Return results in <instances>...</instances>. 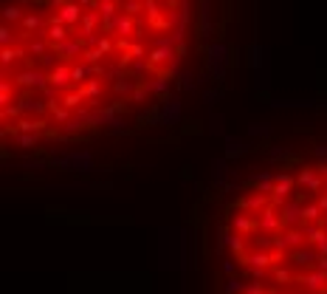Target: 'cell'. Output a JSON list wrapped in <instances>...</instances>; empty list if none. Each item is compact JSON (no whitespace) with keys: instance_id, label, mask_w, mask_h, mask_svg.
Listing matches in <instances>:
<instances>
[{"instance_id":"10","label":"cell","mask_w":327,"mask_h":294,"mask_svg":"<svg viewBox=\"0 0 327 294\" xmlns=\"http://www.w3.org/2000/svg\"><path fill=\"white\" fill-rule=\"evenodd\" d=\"M91 79V68H85V65H76V68H71V82L76 88H82Z\"/></svg>"},{"instance_id":"7","label":"cell","mask_w":327,"mask_h":294,"mask_svg":"<svg viewBox=\"0 0 327 294\" xmlns=\"http://www.w3.org/2000/svg\"><path fill=\"white\" fill-rule=\"evenodd\" d=\"M48 82H51V85H57L59 91H62V88H68V85H71V68H68V65L54 68V71L48 74Z\"/></svg>"},{"instance_id":"18","label":"cell","mask_w":327,"mask_h":294,"mask_svg":"<svg viewBox=\"0 0 327 294\" xmlns=\"http://www.w3.org/2000/svg\"><path fill=\"white\" fill-rule=\"evenodd\" d=\"M226 161L228 158H217V161H214V181H217V184H223V179H226Z\"/></svg>"},{"instance_id":"11","label":"cell","mask_w":327,"mask_h":294,"mask_svg":"<svg viewBox=\"0 0 327 294\" xmlns=\"http://www.w3.org/2000/svg\"><path fill=\"white\" fill-rule=\"evenodd\" d=\"M82 93H85V99H96V96H102V82H99V79H88L85 85H82Z\"/></svg>"},{"instance_id":"23","label":"cell","mask_w":327,"mask_h":294,"mask_svg":"<svg viewBox=\"0 0 327 294\" xmlns=\"http://www.w3.org/2000/svg\"><path fill=\"white\" fill-rule=\"evenodd\" d=\"M181 88H184V91H189V88H192V77H189V74H184V77H181Z\"/></svg>"},{"instance_id":"8","label":"cell","mask_w":327,"mask_h":294,"mask_svg":"<svg viewBox=\"0 0 327 294\" xmlns=\"http://www.w3.org/2000/svg\"><path fill=\"white\" fill-rule=\"evenodd\" d=\"M254 190L257 193H265L271 195V190H274V184H277V172H260V175H254Z\"/></svg>"},{"instance_id":"9","label":"cell","mask_w":327,"mask_h":294,"mask_svg":"<svg viewBox=\"0 0 327 294\" xmlns=\"http://www.w3.org/2000/svg\"><path fill=\"white\" fill-rule=\"evenodd\" d=\"M79 17H82V9H79V3H65V6L59 9V20L68 23V26L79 23Z\"/></svg>"},{"instance_id":"24","label":"cell","mask_w":327,"mask_h":294,"mask_svg":"<svg viewBox=\"0 0 327 294\" xmlns=\"http://www.w3.org/2000/svg\"><path fill=\"white\" fill-rule=\"evenodd\" d=\"M206 102H209V105H214V102H217V93H214V91H206Z\"/></svg>"},{"instance_id":"6","label":"cell","mask_w":327,"mask_h":294,"mask_svg":"<svg viewBox=\"0 0 327 294\" xmlns=\"http://www.w3.org/2000/svg\"><path fill=\"white\" fill-rule=\"evenodd\" d=\"M181 119V99L178 96H167V99L161 102V125H178Z\"/></svg>"},{"instance_id":"25","label":"cell","mask_w":327,"mask_h":294,"mask_svg":"<svg viewBox=\"0 0 327 294\" xmlns=\"http://www.w3.org/2000/svg\"><path fill=\"white\" fill-rule=\"evenodd\" d=\"M324 193H327V187H324Z\"/></svg>"},{"instance_id":"4","label":"cell","mask_w":327,"mask_h":294,"mask_svg":"<svg viewBox=\"0 0 327 294\" xmlns=\"http://www.w3.org/2000/svg\"><path fill=\"white\" fill-rule=\"evenodd\" d=\"M268 204H271V195H265V193H251V195H242V198H237L234 209L257 215V212H263V209L268 207Z\"/></svg>"},{"instance_id":"13","label":"cell","mask_w":327,"mask_h":294,"mask_svg":"<svg viewBox=\"0 0 327 294\" xmlns=\"http://www.w3.org/2000/svg\"><path fill=\"white\" fill-rule=\"evenodd\" d=\"M20 54H23V48H17V45H6V48H3V68H9Z\"/></svg>"},{"instance_id":"21","label":"cell","mask_w":327,"mask_h":294,"mask_svg":"<svg viewBox=\"0 0 327 294\" xmlns=\"http://www.w3.org/2000/svg\"><path fill=\"white\" fill-rule=\"evenodd\" d=\"M99 60H102V51L99 48H91L85 54V63H99Z\"/></svg>"},{"instance_id":"14","label":"cell","mask_w":327,"mask_h":294,"mask_svg":"<svg viewBox=\"0 0 327 294\" xmlns=\"http://www.w3.org/2000/svg\"><path fill=\"white\" fill-rule=\"evenodd\" d=\"M242 153H246V147H242L240 139H228V150H226V158H240Z\"/></svg>"},{"instance_id":"17","label":"cell","mask_w":327,"mask_h":294,"mask_svg":"<svg viewBox=\"0 0 327 294\" xmlns=\"http://www.w3.org/2000/svg\"><path fill=\"white\" fill-rule=\"evenodd\" d=\"M116 31L119 34H133V20L124 15H119V20H116Z\"/></svg>"},{"instance_id":"22","label":"cell","mask_w":327,"mask_h":294,"mask_svg":"<svg viewBox=\"0 0 327 294\" xmlns=\"http://www.w3.org/2000/svg\"><path fill=\"white\" fill-rule=\"evenodd\" d=\"M29 51H31V54H43V57H45V54H48V48H45V43H31V45H29Z\"/></svg>"},{"instance_id":"1","label":"cell","mask_w":327,"mask_h":294,"mask_svg":"<svg viewBox=\"0 0 327 294\" xmlns=\"http://www.w3.org/2000/svg\"><path fill=\"white\" fill-rule=\"evenodd\" d=\"M296 187L305 190V193H310V195H321V190H324V175H321L316 167H302V170L296 172Z\"/></svg>"},{"instance_id":"12","label":"cell","mask_w":327,"mask_h":294,"mask_svg":"<svg viewBox=\"0 0 327 294\" xmlns=\"http://www.w3.org/2000/svg\"><path fill=\"white\" fill-rule=\"evenodd\" d=\"M15 142L20 144V147H37V142H40V133H17Z\"/></svg>"},{"instance_id":"19","label":"cell","mask_w":327,"mask_h":294,"mask_svg":"<svg viewBox=\"0 0 327 294\" xmlns=\"http://www.w3.org/2000/svg\"><path fill=\"white\" fill-rule=\"evenodd\" d=\"M20 17H26V15H23V9L20 6H6V9H3V20H20Z\"/></svg>"},{"instance_id":"2","label":"cell","mask_w":327,"mask_h":294,"mask_svg":"<svg viewBox=\"0 0 327 294\" xmlns=\"http://www.w3.org/2000/svg\"><path fill=\"white\" fill-rule=\"evenodd\" d=\"M293 190H296V175H291V172H277V184L271 190V201L277 204V207H282V204L293 195Z\"/></svg>"},{"instance_id":"5","label":"cell","mask_w":327,"mask_h":294,"mask_svg":"<svg viewBox=\"0 0 327 294\" xmlns=\"http://www.w3.org/2000/svg\"><path fill=\"white\" fill-rule=\"evenodd\" d=\"M15 82H17V85H23V88H29V91H43V88L48 85V74L37 71V68H29V71L17 74Z\"/></svg>"},{"instance_id":"3","label":"cell","mask_w":327,"mask_h":294,"mask_svg":"<svg viewBox=\"0 0 327 294\" xmlns=\"http://www.w3.org/2000/svg\"><path fill=\"white\" fill-rule=\"evenodd\" d=\"M57 164L68 167V170H76V172H91L93 170V158H91V153H85V150H71L68 156L59 158Z\"/></svg>"},{"instance_id":"16","label":"cell","mask_w":327,"mask_h":294,"mask_svg":"<svg viewBox=\"0 0 327 294\" xmlns=\"http://www.w3.org/2000/svg\"><path fill=\"white\" fill-rule=\"evenodd\" d=\"M31 29H40V17H37V15H26V17H23V34L20 37H26Z\"/></svg>"},{"instance_id":"15","label":"cell","mask_w":327,"mask_h":294,"mask_svg":"<svg viewBox=\"0 0 327 294\" xmlns=\"http://www.w3.org/2000/svg\"><path fill=\"white\" fill-rule=\"evenodd\" d=\"M170 82H172V79L158 77V79H152V82H147V88H149V93H164L167 88H170Z\"/></svg>"},{"instance_id":"20","label":"cell","mask_w":327,"mask_h":294,"mask_svg":"<svg viewBox=\"0 0 327 294\" xmlns=\"http://www.w3.org/2000/svg\"><path fill=\"white\" fill-rule=\"evenodd\" d=\"M0 43H3V48H6L9 43H15V34L9 31V26H3V29H0Z\"/></svg>"}]
</instances>
